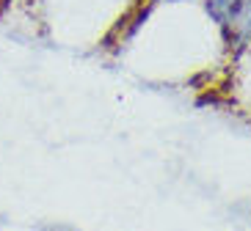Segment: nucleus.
Returning <instances> with one entry per match:
<instances>
[{
	"instance_id": "obj_1",
	"label": "nucleus",
	"mask_w": 251,
	"mask_h": 231,
	"mask_svg": "<svg viewBox=\"0 0 251 231\" xmlns=\"http://www.w3.org/2000/svg\"><path fill=\"white\" fill-rule=\"evenodd\" d=\"M226 28H232V36L235 39L251 42V0H237Z\"/></svg>"
},
{
	"instance_id": "obj_2",
	"label": "nucleus",
	"mask_w": 251,
	"mask_h": 231,
	"mask_svg": "<svg viewBox=\"0 0 251 231\" xmlns=\"http://www.w3.org/2000/svg\"><path fill=\"white\" fill-rule=\"evenodd\" d=\"M160 3H193V0H160Z\"/></svg>"
}]
</instances>
